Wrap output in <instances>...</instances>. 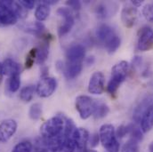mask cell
Wrapping results in <instances>:
<instances>
[{"mask_svg": "<svg viewBox=\"0 0 153 152\" xmlns=\"http://www.w3.org/2000/svg\"><path fill=\"white\" fill-rule=\"evenodd\" d=\"M66 118L63 116L56 115L46 120L40 127L42 138L47 140L60 139L62 137Z\"/></svg>", "mask_w": 153, "mask_h": 152, "instance_id": "obj_1", "label": "cell"}, {"mask_svg": "<svg viewBox=\"0 0 153 152\" xmlns=\"http://www.w3.org/2000/svg\"><path fill=\"white\" fill-rule=\"evenodd\" d=\"M129 70V64L126 61H121L113 66L111 77L107 86V91L111 95H115L120 85L126 79Z\"/></svg>", "mask_w": 153, "mask_h": 152, "instance_id": "obj_2", "label": "cell"}, {"mask_svg": "<svg viewBox=\"0 0 153 152\" xmlns=\"http://www.w3.org/2000/svg\"><path fill=\"white\" fill-rule=\"evenodd\" d=\"M100 142L107 152L119 151V142L116 136L114 126L111 124H104L99 130Z\"/></svg>", "mask_w": 153, "mask_h": 152, "instance_id": "obj_3", "label": "cell"}, {"mask_svg": "<svg viewBox=\"0 0 153 152\" xmlns=\"http://www.w3.org/2000/svg\"><path fill=\"white\" fill-rule=\"evenodd\" d=\"M97 101L87 95H79L76 98V110L82 119H87L94 115Z\"/></svg>", "mask_w": 153, "mask_h": 152, "instance_id": "obj_4", "label": "cell"}, {"mask_svg": "<svg viewBox=\"0 0 153 152\" xmlns=\"http://www.w3.org/2000/svg\"><path fill=\"white\" fill-rule=\"evenodd\" d=\"M57 13L59 16L63 18V22L61 23V25L58 28V35L59 37H64L66 36L73 28L75 20L72 13V10H71L69 7H61L57 10Z\"/></svg>", "mask_w": 153, "mask_h": 152, "instance_id": "obj_5", "label": "cell"}, {"mask_svg": "<svg viewBox=\"0 0 153 152\" xmlns=\"http://www.w3.org/2000/svg\"><path fill=\"white\" fill-rule=\"evenodd\" d=\"M17 21V15L10 7V0L0 1V26L13 25Z\"/></svg>", "mask_w": 153, "mask_h": 152, "instance_id": "obj_6", "label": "cell"}, {"mask_svg": "<svg viewBox=\"0 0 153 152\" xmlns=\"http://www.w3.org/2000/svg\"><path fill=\"white\" fill-rule=\"evenodd\" d=\"M57 87V81L54 77L45 76L42 77L36 86V92L42 98H47L51 96Z\"/></svg>", "mask_w": 153, "mask_h": 152, "instance_id": "obj_7", "label": "cell"}, {"mask_svg": "<svg viewBox=\"0 0 153 152\" xmlns=\"http://www.w3.org/2000/svg\"><path fill=\"white\" fill-rule=\"evenodd\" d=\"M137 47L142 52L153 49V30L151 27L145 26L139 30Z\"/></svg>", "mask_w": 153, "mask_h": 152, "instance_id": "obj_8", "label": "cell"}, {"mask_svg": "<svg viewBox=\"0 0 153 152\" xmlns=\"http://www.w3.org/2000/svg\"><path fill=\"white\" fill-rule=\"evenodd\" d=\"M17 122L13 119H5L0 123V142H8L17 131Z\"/></svg>", "mask_w": 153, "mask_h": 152, "instance_id": "obj_9", "label": "cell"}, {"mask_svg": "<svg viewBox=\"0 0 153 152\" xmlns=\"http://www.w3.org/2000/svg\"><path fill=\"white\" fill-rule=\"evenodd\" d=\"M104 75L100 71H96L90 77L88 83V92L92 94H102L104 91Z\"/></svg>", "mask_w": 153, "mask_h": 152, "instance_id": "obj_10", "label": "cell"}, {"mask_svg": "<svg viewBox=\"0 0 153 152\" xmlns=\"http://www.w3.org/2000/svg\"><path fill=\"white\" fill-rule=\"evenodd\" d=\"M138 19L137 8L132 4L126 5L121 12V21L125 27L130 29L134 26Z\"/></svg>", "mask_w": 153, "mask_h": 152, "instance_id": "obj_11", "label": "cell"}, {"mask_svg": "<svg viewBox=\"0 0 153 152\" xmlns=\"http://www.w3.org/2000/svg\"><path fill=\"white\" fill-rule=\"evenodd\" d=\"M83 69V62L81 61H66L63 67V72L69 79H74L80 74Z\"/></svg>", "mask_w": 153, "mask_h": 152, "instance_id": "obj_12", "label": "cell"}, {"mask_svg": "<svg viewBox=\"0 0 153 152\" xmlns=\"http://www.w3.org/2000/svg\"><path fill=\"white\" fill-rule=\"evenodd\" d=\"M89 137H90V134L86 129L82 128V127L76 128L74 134H73V138L76 142V151L86 149V145L89 142Z\"/></svg>", "mask_w": 153, "mask_h": 152, "instance_id": "obj_13", "label": "cell"}, {"mask_svg": "<svg viewBox=\"0 0 153 152\" xmlns=\"http://www.w3.org/2000/svg\"><path fill=\"white\" fill-rule=\"evenodd\" d=\"M21 29L31 35H34L35 37L42 38L45 34V25L40 22H27L21 26Z\"/></svg>", "mask_w": 153, "mask_h": 152, "instance_id": "obj_14", "label": "cell"}, {"mask_svg": "<svg viewBox=\"0 0 153 152\" xmlns=\"http://www.w3.org/2000/svg\"><path fill=\"white\" fill-rule=\"evenodd\" d=\"M85 56V48L83 44H75L69 47L66 53V58L69 61H83Z\"/></svg>", "mask_w": 153, "mask_h": 152, "instance_id": "obj_15", "label": "cell"}, {"mask_svg": "<svg viewBox=\"0 0 153 152\" xmlns=\"http://www.w3.org/2000/svg\"><path fill=\"white\" fill-rule=\"evenodd\" d=\"M2 70H3V74L7 76L20 75L21 66L15 61L7 58L2 63Z\"/></svg>", "mask_w": 153, "mask_h": 152, "instance_id": "obj_16", "label": "cell"}, {"mask_svg": "<svg viewBox=\"0 0 153 152\" xmlns=\"http://www.w3.org/2000/svg\"><path fill=\"white\" fill-rule=\"evenodd\" d=\"M152 103L153 97L152 95H149L146 98H144L143 101H141V102L138 104V106L134 109V120L135 121V123H140L143 115L144 114V112L148 110V108Z\"/></svg>", "mask_w": 153, "mask_h": 152, "instance_id": "obj_17", "label": "cell"}, {"mask_svg": "<svg viewBox=\"0 0 153 152\" xmlns=\"http://www.w3.org/2000/svg\"><path fill=\"white\" fill-rule=\"evenodd\" d=\"M140 125L143 133H148L153 128V103L143 115Z\"/></svg>", "mask_w": 153, "mask_h": 152, "instance_id": "obj_18", "label": "cell"}, {"mask_svg": "<svg viewBox=\"0 0 153 152\" xmlns=\"http://www.w3.org/2000/svg\"><path fill=\"white\" fill-rule=\"evenodd\" d=\"M115 31L114 30L107 25V24H102L100 25L97 30H96V32H95V35H96V38H98L102 43H105L107 42L111 38H112L114 36Z\"/></svg>", "mask_w": 153, "mask_h": 152, "instance_id": "obj_19", "label": "cell"}, {"mask_svg": "<svg viewBox=\"0 0 153 152\" xmlns=\"http://www.w3.org/2000/svg\"><path fill=\"white\" fill-rule=\"evenodd\" d=\"M74 134V133H73ZM63 136V134H62ZM76 145L73 135L71 136H63L61 144L59 145L57 152H76Z\"/></svg>", "mask_w": 153, "mask_h": 152, "instance_id": "obj_20", "label": "cell"}, {"mask_svg": "<svg viewBox=\"0 0 153 152\" xmlns=\"http://www.w3.org/2000/svg\"><path fill=\"white\" fill-rule=\"evenodd\" d=\"M49 14H50V7L48 4L43 2L38 4L35 10V17L40 22L45 21L49 17Z\"/></svg>", "mask_w": 153, "mask_h": 152, "instance_id": "obj_21", "label": "cell"}, {"mask_svg": "<svg viewBox=\"0 0 153 152\" xmlns=\"http://www.w3.org/2000/svg\"><path fill=\"white\" fill-rule=\"evenodd\" d=\"M36 92V86L33 85H29L23 87L20 92V98L24 102H30Z\"/></svg>", "mask_w": 153, "mask_h": 152, "instance_id": "obj_22", "label": "cell"}, {"mask_svg": "<svg viewBox=\"0 0 153 152\" xmlns=\"http://www.w3.org/2000/svg\"><path fill=\"white\" fill-rule=\"evenodd\" d=\"M120 44H121L120 38L117 34H115L112 38H111L107 42L104 43V47L109 53H113L118 49Z\"/></svg>", "mask_w": 153, "mask_h": 152, "instance_id": "obj_23", "label": "cell"}, {"mask_svg": "<svg viewBox=\"0 0 153 152\" xmlns=\"http://www.w3.org/2000/svg\"><path fill=\"white\" fill-rule=\"evenodd\" d=\"M21 86V78L20 75L9 76L7 80V91L11 93H16Z\"/></svg>", "mask_w": 153, "mask_h": 152, "instance_id": "obj_24", "label": "cell"}, {"mask_svg": "<svg viewBox=\"0 0 153 152\" xmlns=\"http://www.w3.org/2000/svg\"><path fill=\"white\" fill-rule=\"evenodd\" d=\"M110 111V109L108 107L107 104H105L104 102H96V107H95V110H94V118H102L104 116H106L108 113Z\"/></svg>", "mask_w": 153, "mask_h": 152, "instance_id": "obj_25", "label": "cell"}, {"mask_svg": "<svg viewBox=\"0 0 153 152\" xmlns=\"http://www.w3.org/2000/svg\"><path fill=\"white\" fill-rule=\"evenodd\" d=\"M33 144L30 141H22L17 143L11 152H32Z\"/></svg>", "mask_w": 153, "mask_h": 152, "instance_id": "obj_26", "label": "cell"}, {"mask_svg": "<svg viewBox=\"0 0 153 152\" xmlns=\"http://www.w3.org/2000/svg\"><path fill=\"white\" fill-rule=\"evenodd\" d=\"M42 115V106L40 103H34L30 106L29 116L32 120H38Z\"/></svg>", "mask_w": 153, "mask_h": 152, "instance_id": "obj_27", "label": "cell"}, {"mask_svg": "<svg viewBox=\"0 0 153 152\" xmlns=\"http://www.w3.org/2000/svg\"><path fill=\"white\" fill-rule=\"evenodd\" d=\"M37 52H38L37 47H34L26 55V60H25V68L26 69H30L33 66V64L37 59Z\"/></svg>", "mask_w": 153, "mask_h": 152, "instance_id": "obj_28", "label": "cell"}, {"mask_svg": "<svg viewBox=\"0 0 153 152\" xmlns=\"http://www.w3.org/2000/svg\"><path fill=\"white\" fill-rule=\"evenodd\" d=\"M95 14L100 19H105L109 15V10L106 4H99L95 7Z\"/></svg>", "mask_w": 153, "mask_h": 152, "instance_id": "obj_29", "label": "cell"}, {"mask_svg": "<svg viewBox=\"0 0 153 152\" xmlns=\"http://www.w3.org/2000/svg\"><path fill=\"white\" fill-rule=\"evenodd\" d=\"M138 142L130 139L124 146L123 152H138Z\"/></svg>", "mask_w": 153, "mask_h": 152, "instance_id": "obj_30", "label": "cell"}, {"mask_svg": "<svg viewBox=\"0 0 153 152\" xmlns=\"http://www.w3.org/2000/svg\"><path fill=\"white\" fill-rule=\"evenodd\" d=\"M143 13L147 21L153 22V3L148 4L144 6L143 9Z\"/></svg>", "mask_w": 153, "mask_h": 152, "instance_id": "obj_31", "label": "cell"}, {"mask_svg": "<svg viewBox=\"0 0 153 152\" xmlns=\"http://www.w3.org/2000/svg\"><path fill=\"white\" fill-rule=\"evenodd\" d=\"M126 134H128V125H120L118 126V128L116 131V136L117 138H123L124 136H126Z\"/></svg>", "mask_w": 153, "mask_h": 152, "instance_id": "obj_32", "label": "cell"}, {"mask_svg": "<svg viewBox=\"0 0 153 152\" xmlns=\"http://www.w3.org/2000/svg\"><path fill=\"white\" fill-rule=\"evenodd\" d=\"M66 4L69 6V8L71 10H74V11H78L81 8V4L79 1H76V0H71V1H68L66 3Z\"/></svg>", "mask_w": 153, "mask_h": 152, "instance_id": "obj_33", "label": "cell"}, {"mask_svg": "<svg viewBox=\"0 0 153 152\" xmlns=\"http://www.w3.org/2000/svg\"><path fill=\"white\" fill-rule=\"evenodd\" d=\"M100 142V137H99V133H94L89 137V142L88 143H90V145L92 147H96Z\"/></svg>", "mask_w": 153, "mask_h": 152, "instance_id": "obj_34", "label": "cell"}, {"mask_svg": "<svg viewBox=\"0 0 153 152\" xmlns=\"http://www.w3.org/2000/svg\"><path fill=\"white\" fill-rule=\"evenodd\" d=\"M32 152H57V151H55L53 149L47 148V147H44V146H41V145L34 144L33 151Z\"/></svg>", "mask_w": 153, "mask_h": 152, "instance_id": "obj_35", "label": "cell"}, {"mask_svg": "<svg viewBox=\"0 0 153 152\" xmlns=\"http://www.w3.org/2000/svg\"><path fill=\"white\" fill-rule=\"evenodd\" d=\"M19 3L26 9V10H30V9H32L34 8L35 4H36V2L33 1V0H22V1H19Z\"/></svg>", "mask_w": 153, "mask_h": 152, "instance_id": "obj_36", "label": "cell"}, {"mask_svg": "<svg viewBox=\"0 0 153 152\" xmlns=\"http://www.w3.org/2000/svg\"><path fill=\"white\" fill-rule=\"evenodd\" d=\"M131 4L134 7H139L143 4V1H138V0H134V1H131Z\"/></svg>", "mask_w": 153, "mask_h": 152, "instance_id": "obj_37", "label": "cell"}, {"mask_svg": "<svg viewBox=\"0 0 153 152\" xmlns=\"http://www.w3.org/2000/svg\"><path fill=\"white\" fill-rule=\"evenodd\" d=\"M41 75H42V77H45V76H48V69L46 68V67H43L42 69H41Z\"/></svg>", "mask_w": 153, "mask_h": 152, "instance_id": "obj_38", "label": "cell"}, {"mask_svg": "<svg viewBox=\"0 0 153 152\" xmlns=\"http://www.w3.org/2000/svg\"><path fill=\"white\" fill-rule=\"evenodd\" d=\"M94 59L93 56H92V57H88L87 60H86V64H87V65H91V64L94 63Z\"/></svg>", "mask_w": 153, "mask_h": 152, "instance_id": "obj_39", "label": "cell"}, {"mask_svg": "<svg viewBox=\"0 0 153 152\" xmlns=\"http://www.w3.org/2000/svg\"><path fill=\"white\" fill-rule=\"evenodd\" d=\"M76 152H97L94 150H88V149H85V150H80V151H76Z\"/></svg>", "mask_w": 153, "mask_h": 152, "instance_id": "obj_40", "label": "cell"}, {"mask_svg": "<svg viewBox=\"0 0 153 152\" xmlns=\"http://www.w3.org/2000/svg\"><path fill=\"white\" fill-rule=\"evenodd\" d=\"M3 76H4V74H3V70H2V64H0V85L3 80Z\"/></svg>", "mask_w": 153, "mask_h": 152, "instance_id": "obj_41", "label": "cell"}, {"mask_svg": "<svg viewBox=\"0 0 153 152\" xmlns=\"http://www.w3.org/2000/svg\"><path fill=\"white\" fill-rule=\"evenodd\" d=\"M149 150H150V151L153 152V142L151 143V145H150V147H149Z\"/></svg>", "mask_w": 153, "mask_h": 152, "instance_id": "obj_42", "label": "cell"}]
</instances>
